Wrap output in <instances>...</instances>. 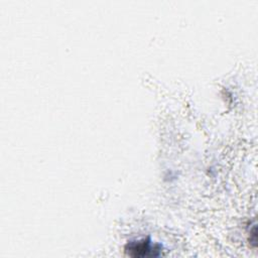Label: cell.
Wrapping results in <instances>:
<instances>
[{
    "mask_svg": "<svg viewBox=\"0 0 258 258\" xmlns=\"http://www.w3.org/2000/svg\"><path fill=\"white\" fill-rule=\"evenodd\" d=\"M161 247L158 244L151 245L149 239H142L138 241H130L125 246V252L132 257H144V256H158L160 254Z\"/></svg>",
    "mask_w": 258,
    "mask_h": 258,
    "instance_id": "cell-1",
    "label": "cell"
}]
</instances>
